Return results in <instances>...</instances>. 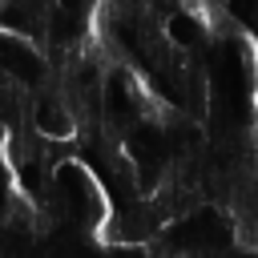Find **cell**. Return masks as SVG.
I'll return each mask as SVG.
<instances>
[{
  "label": "cell",
  "mask_w": 258,
  "mask_h": 258,
  "mask_svg": "<svg viewBox=\"0 0 258 258\" xmlns=\"http://www.w3.org/2000/svg\"><path fill=\"white\" fill-rule=\"evenodd\" d=\"M44 206L77 226V230H97L109 214V198H105V181L97 177L93 165L85 161H52V173H48V189H44Z\"/></svg>",
  "instance_id": "1"
},
{
  "label": "cell",
  "mask_w": 258,
  "mask_h": 258,
  "mask_svg": "<svg viewBox=\"0 0 258 258\" xmlns=\"http://www.w3.org/2000/svg\"><path fill=\"white\" fill-rule=\"evenodd\" d=\"M28 125L44 141H69L77 133V109L64 97V89H40L28 105Z\"/></svg>",
  "instance_id": "2"
}]
</instances>
